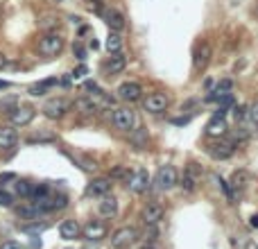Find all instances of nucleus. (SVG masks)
Instances as JSON below:
<instances>
[{
    "mask_svg": "<svg viewBox=\"0 0 258 249\" xmlns=\"http://www.w3.org/2000/svg\"><path fill=\"white\" fill-rule=\"evenodd\" d=\"M111 122H113V127L120 129V132H132V129L136 127V113L129 107H120L113 111Z\"/></svg>",
    "mask_w": 258,
    "mask_h": 249,
    "instance_id": "3",
    "label": "nucleus"
},
{
    "mask_svg": "<svg viewBox=\"0 0 258 249\" xmlns=\"http://www.w3.org/2000/svg\"><path fill=\"white\" fill-rule=\"evenodd\" d=\"M43 215V211L39 209V206L32 202V204H25V206H20L18 209V218L20 220H29V222H36Z\"/></svg>",
    "mask_w": 258,
    "mask_h": 249,
    "instance_id": "22",
    "label": "nucleus"
},
{
    "mask_svg": "<svg viewBox=\"0 0 258 249\" xmlns=\"http://www.w3.org/2000/svg\"><path fill=\"white\" fill-rule=\"evenodd\" d=\"M16 188L23 197H32V191H34V186L29 184V181H16Z\"/></svg>",
    "mask_w": 258,
    "mask_h": 249,
    "instance_id": "29",
    "label": "nucleus"
},
{
    "mask_svg": "<svg viewBox=\"0 0 258 249\" xmlns=\"http://www.w3.org/2000/svg\"><path fill=\"white\" fill-rule=\"evenodd\" d=\"M59 236L63 240H77L82 236V227H79L77 220H63L59 225Z\"/></svg>",
    "mask_w": 258,
    "mask_h": 249,
    "instance_id": "17",
    "label": "nucleus"
},
{
    "mask_svg": "<svg viewBox=\"0 0 258 249\" xmlns=\"http://www.w3.org/2000/svg\"><path fill=\"white\" fill-rule=\"evenodd\" d=\"M118 98L122 100V102H138V100L143 98V88L138 82H122L120 86H118Z\"/></svg>",
    "mask_w": 258,
    "mask_h": 249,
    "instance_id": "11",
    "label": "nucleus"
},
{
    "mask_svg": "<svg viewBox=\"0 0 258 249\" xmlns=\"http://www.w3.org/2000/svg\"><path fill=\"white\" fill-rule=\"evenodd\" d=\"M138 240V229L134 227H120L111 234V247L113 249H129L132 245H136Z\"/></svg>",
    "mask_w": 258,
    "mask_h": 249,
    "instance_id": "1",
    "label": "nucleus"
},
{
    "mask_svg": "<svg viewBox=\"0 0 258 249\" xmlns=\"http://www.w3.org/2000/svg\"><path fill=\"white\" fill-rule=\"evenodd\" d=\"M231 91H234V82H231V79H220V82L215 84V91L209 100H218V98H222V95H229Z\"/></svg>",
    "mask_w": 258,
    "mask_h": 249,
    "instance_id": "25",
    "label": "nucleus"
},
{
    "mask_svg": "<svg viewBox=\"0 0 258 249\" xmlns=\"http://www.w3.org/2000/svg\"><path fill=\"white\" fill-rule=\"evenodd\" d=\"M7 86H9V84H7V82H0V88H7Z\"/></svg>",
    "mask_w": 258,
    "mask_h": 249,
    "instance_id": "42",
    "label": "nucleus"
},
{
    "mask_svg": "<svg viewBox=\"0 0 258 249\" xmlns=\"http://www.w3.org/2000/svg\"><path fill=\"white\" fill-rule=\"evenodd\" d=\"M82 236L88 243H100V240L107 238V225L100 220H88L86 225L82 227Z\"/></svg>",
    "mask_w": 258,
    "mask_h": 249,
    "instance_id": "9",
    "label": "nucleus"
},
{
    "mask_svg": "<svg viewBox=\"0 0 258 249\" xmlns=\"http://www.w3.org/2000/svg\"><path fill=\"white\" fill-rule=\"evenodd\" d=\"M98 211L102 218H116L118 215V200L113 195H104L98 202Z\"/></svg>",
    "mask_w": 258,
    "mask_h": 249,
    "instance_id": "19",
    "label": "nucleus"
},
{
    "mask_svg": "<svg viewBox=\"0 0 258 249\" xmlns=\"http://www.w3.org/2000/svg\"><path fill=\"white\" fill-rule=\"evenodd\" d=\"M200 179H202V168L197 166V163H190V166L184 170V175L179 177L177 184H179L186 193H193L197 188V184H200Z\"/></svg>",
    "mask_w": 258,
    "mask_h": 249,
    "instance_id": "7",
    "label": "nucleus"
},
{
    "mask_svg": "<svg viewBox=\"0 0 258 249\" xmlns=\"http://www.w3.org/2000/svg\"><path fill=\"white\" fill-rule=\"evenodd\" d=\"M249 225H252L254 229H258V215H252V218H249Z\"/></svg>",
    "mask_w": 258,
    "mask_h": 249,
    "instance_id": "38",
    "label": "nucleus"
},
{
    "mask_svg": "<svg viewBox=\"0 0 258 249\" xmlns=\"http://www.w3.org/2000/svg\"><path fill=\"white\" fill-rule=\"evenodd\" d=\"M125 68H127V57L122 52H113L111 57L104 61V70H107L109 75H118V73H122Z\"/></svg>",
    "mask_w": 258,
    "mask_h": 249,
    "instance_id": "18",
    "label": "nucleus"
},
{
    "mask_svg": "<svg viewBox=\"0 0 258 249\" xmlns=\"http://www.w3.org/2000/svg\"><path fill=\"white\" fill-rule=\"evenodd\" d=\"M234 138H236V141H247V138H249V132H247L245 127H238V129L234 132Z\"/></svg>",
    "mask_w": 258,
    "mask_h": 249,
    "instance_id": "31",
    "label": "nucleus"
},
{
    "mask_svg": "<svg viewBox=\"0 0 258 249\" xmlns=\"http://www.w3.org/2000/svg\"><path fill=\"white\" fill-rule=\"evenodd\" d=\"M143 107L150 113H163L170 107V98H168L166 93H150V95L143 100Z\"/></svg>",
    "mask_w": 258,
    "mask_h": 249,
    "instance_id": "10",
    "label": "nucleus"
},
{
    "mask_svg": "<svg viewBox=\"0 0 258 249\" xmlns=\"http://www.w3.org/2000/svg\"><path fill=\"white\" fill-rule=\"evenodd\" d=\"M245 245H247V243H245V238H240V240L234 238V247H236V249H245Z\"/></svg>",
    "mask_w": 258,
    "mask_h": 249,
    "instance_id": "36",
    "label": "nucleus"
},
{
    "mask_svg": "<svg viewBox=\"0 0 258 249\" xmlns=\"http://www.w3.org/2000/svg\"><path fill=\"white\" fill-rule=\"evenodd\" d=\"M107 50H109V54H113V52H122V36L118 34V32H109V36H107Z\"/></svg>",
    "mask_w": 258,
    "mask_h": 249,
    "instance_id": "26",
    "label": "nucleus"
},
{
    "mask_svg": "<svg viewBox=\"0 0 258 249\" xmlns=\"http://www.w3.org/2000/svg\"><path fill=\"white\" fill-rule=\"evenodd\" d=\"M236 152V143L231 141H218L213 145H209V154L215 161H224V159H231Z\"/></svg>",
    "mask_w": 258,
    "mask_h": 249,
    "instance_id": "13",
    "label": "nucleus"
},
{
    "mask_svg": "<svg viewBox=\"0 0 258 249\" xmlns=\"http://www.w3.org/2000/svg\"><path fill=\"white\" fill-rule=\"evenodd\" d=\"M0 249H20V245H18V243H14V240H5Z\"/></svg>",
    "mask_w": 258,
    "mask_h": 249,
    "instance_id": "34",
    "label": "nucleus"
},
{
    "mask_svg": "<svg viewBox=\"0 0 258 249\" xmlns=\"http://www.w3.org/2000/svg\"><path fill=\"white\" fill-rule=\"evenodd\" d=\"M52 84H57V79H45V82H41V84L29 86V93H32V95H45V91H48Z\"/></svg>",
    "mask_w": 258,
    "mask_h": 249,
    "instance_id": "27",
    "label": "nucleus"
},
{
    "mask_svg": "<svg viewBox=\"0 0 258 249\" xmlns=\"http://www.w3.org/2000/svg\"><path fill=\"white\" fill-rule=\"evenodd\" d=\"M75 54H77L79 59H84V54H86V52H84V48H82V45H75Z\"/></svg>",
    "mask_w": 258,
    "mask_h": 249,
    "instance_id": "37",
    "label": "nucleus"
},
{
    "mask_svg": "<svg viewBox=\"0 0 258 249\" xmlns=\"http://www.w3.org/2000/svg\"><path fill=\"white\" fill-rule=\"evenodd\" d=\"M113 177H125V168H116V170H113Z\"/></svg>",
    "mask_w": 258,
    "mask_h": 249,
    "instance_id": "41",
    "label": "nucleus"
},
{
    "mask_svg": "<svg viewBox=\"0 0 258 249\" xmlns=\"http://www.w3.org/2000/svg\"><path fill=\"white\" fill-rule=\"evenodd\" d=\"M63 50V36L57 34V32H48V34L41 36L39 41V52L43 57H57Z\"/></svg>",
    "mask_w": 258,
    "mask_h": 249,
    "instance_id": "2",
    "label": "nucleus"
},
{
    "mask_svg": "<svg viewBox=\"0 0 258 249\" xmlns=\"http://www.w3.org/2000/svg\"><path fill=\"white\" fill-rule=\"evenodd\" d=\"M163 218H166V211L161 204H147L141 213V220L145 227H159Z\"/></svg>",
    "mask_w": 258,
    "mask_h": 249,
    "instance_id": "12",
    "label": "nucleus"
},
{
    "mask_svg": "<svg viewBox=\"0 0 258 249\" xmlns=\"http://www.w3.org/2000/svg\"><path fill=\"white\" fill-rule=\"evenodd\" d=\"M143 249H154V247H152V245H145V247H143Z\"/></svg>",
    "mask_w": 258,
    "mask_h": 249,
    "instance_id": "43",
    "label": "nucleus"
},
{
    "mask_svg": "<svg viewBox=\"0 0 258 249\" xmlns=\"http://www.w3.org/2000/svg\"><path fill=\"white\" fill-rule=\"evenodd\" d=\"M249 181H252L249 172L238 170V172H234V177H231V188H234V191H245Z\"/></svg>",
    "mask_w": 258,
    "mask_h": 249,
    "instance_id": "24",
    "label": "nucleus"
},
{
    "mask_svg": "<svg viewBox=\"0 0 258 249\" xmlns=\"http://www.w3.org/2000/svg\"><path fill=\"white\" fill-rule=\"evenodd\" d=\"M16 143H18V134H16V129L2 125V127H0V150H14Z\"/></svg>",
    "mask_w": 258,
    "mask_h": 249,
    "instance_id": "20",
    "label": "nucleus"
},
{
    "mask_svg": "<svg viewBox=\"0 0 258 249\" xmlns=\"http://www.w3.org/2000/svg\"><path fill=\"white\" fill-rule=\"evenodd\" d=\"M75 109H77V111H82L84 116H95V113H100V107L93 102L91 95H88V98H79L77 102H75Z\"/></svg>",
    "mask_w": 258,
    "mask_h": 249,
    "instance_id": "23",
    "label": "nucleus"
},
{
    "mask_svg": "<svg viewBox=\"0 0 258 249\" xmlns=\"http://www.w3.org/2000/svg\"><path fill=\"white\" fill-rule=\"evenodd\" d=\"M0 206H2V209H11V206H14V197H11V193H7L5 188H0Z\"/></svg>",
    "mask_w": 258,
    "mask_h": 249,
    "instance_id": "28",
    "label": "nucleus"
},
{
    "mask_svg": "<svg viewBox=\"0 0 258 249\" xmlns=\"http://www.w3.org/2000/svg\"><path fill=\"white\" fill-rule=\"evenodd\" d=\"M68 109H70V102L68 100H63V98H52V100H48V102L43 104V116L48 118V120H59V118H63L66 113H68Z\"/></svg>",
    "mask_w": 258,
    "mask_h": 249,
    "instance_id": "4",
    "label": "nucleus"
},
{
    "mask_svg": "<svg viewBox=\"0 0 258 249\" xmlns=\"http://www.w3.org/2000/svg\"><path fill=\"white\" fill-rule=\"evenodd\" d=\"M127 186H129V191L136 193V195L147 193V188H150V175H147V170L138 168L132 175H127Z\"/></svg>",
    "mask_w": 258,
    "mask_h": 249,
    "instance_id": "8",
    "label": "nucleus"
},
{
    "mask_svg": "<svg viewBox=\"0 0 258 249\" xmlns=\"http://www.w3.org/2000/svg\"><path fill=\"white\" fill-rule=\"evenodd\" d=\"M102 18L107 20V25L113 29V32H120V29H125V16H122L118 9H107L102 14Z\"/></svg>",
    "mask_w": 258,
    "mask_h": 249,
    "instance_id": "21",
    "label": "nucleus"
},
{
    "mask_svg": "<svg viewBox=\"0 0 258 249\" xmlns=\"http://www.w3.org/2000/svg\"><path fill=\"white\" fill-rule=\"evenodd\" d=\"M84 73H86V68H84V66H79V68H77V70H75V73H73V77H82Z\"/></svg>",
    "mask_w": 258,
    "mask_h": 249,
    "instance_id": "39",
    "label": "nucleus"
},
{
    "mask_svg": "<svg viewBox=\"0 0 258 249\" xmlns=\"http://www.w3.org/2000/svg\"><path fill=\"white\" fill-rule=\"evenodd\" d=\"M111 179L107 177H98V179H93L91 184L86 186V197H104L111 193Z\"/></svg>",
    "mask_w": 258,
    "mask_h": 249,
    "instance_id": "14",
    "label": "nucleus"
},
{
    "mask_svg": "<svg viewBox=\"0 0 258 249\" xmlns=\"http://www.w3.org/2000/svg\"><path fill=\"white\" fill-rule=\"evenodd\" d=\"M5 66H7V57H5V54H2V52H0V70L5 68Z\"/></svg>",
    "mask_w": 258,
    "mask_h": 249,
    "instance_id": "40",
    "label": "nucleus"
},
{
    "mask_svg": "<svg viewBox=\"0 0 258 249\" xmlns=\"http://www.w3.org/2000/svg\"><path fill=\"white\" fill-rule=\"evenodd\" d=\"M9 181H18V177L14 172H7V175H0V188H5Z\"/></svg>",
    "mask_w": 258,
    "mask_h": 249,
    "instance_id": "30",
    "label": "nucleus"
},
{
    "mask_svg": "<svg viewBox=\"0 0 258 249\" xmlns=\"http://www.w3.org/2000/svg\"><path fill=\"white\" fill-rule=\"evenodd\" d=\"M34 116H36V109L32 104H16V109L9 113L14 127H27L29 122L34 120Z\"/></svg>",
    "mask_w": 258,
    "mask_h": 249,
    "instance_id": "6",
    "label": "nucleus"
},
{
    "mask_svg": "<svg viewBox=\"0 0 258 249\" xmlns=\"http://www.w3.org/2000/svg\"><path fill=\"white\" fill-rule=\"evenodd\" d=\"M177 181H179V177H177L175 166H161L154 177V184L159 191H170V188L177 186Z\"/></svg>",
    "mask_w": 258,
    "mask_h": 249,
    "instance_id": "5",
    "label": "nucleus"
},
{
    "mask_svg": "<svg viewBox=\"0 0 258 249\" xmlns=\"http://www.w3.org/2000/svg\"><path fill=\"white\" fill-rule=\"evenodd\" d=\"M234 116L236 120H245L247 118V107H234Z\"/></svg>",
    "mask_w": 258,
    "mask_h": 249,
    "instance_id": "32",
    "label": "nucleus"
},
{
    "mask_svg": "<svg viewBox=\"0 0 258 249\" xmlns=\"http://www.w3.org/2000/svg\"><path fill=\"white\" fill-rule=\"evenodd\" d=\"M256 249H258V245H256Z\"/></svg>",
    "mask_w": 258,
    "mask_h": 249,
    "instance_id": "44",
    "label": "nucleus"
},
{
    "mask_svg": "<svg viewBox=\"0 0 258 249\" xmlns=\"http://www.w3.org/2000/svg\"><path fill=\"white\" fill-rule=\"evenodd\" d=\"M41 27H43V29L59 27V18H52V16H50V18H45V23H41Z\"/></svg>",
    "mask_w": 258,
    "mask_h": 249,
    "instance_id": "33",
    "label": "nucleus"
},
{
    "mask_svg": "<svg viewBox=\"0 0 258 249\" xmlns=\"http://www.w3.org/2000/svg\"><path fill=\"white\" fill-rule=\"evenodd\" d=\"M227 132H229V125H227V120H224V111H218L209 120V125H206V134L213 136V138H220V136H224Z\"/></svg>",
    "mask_w": 258,
    "mask_h": 249,
    "instance_id": "15",
    "label": "nucleus"
},
{
    "mask_svg": "<svg viewBox=\"0 0 258 249\" xmlns=\"http://www.w3.org/2000/svg\"><path fill=\"white\" fill-rule=\"evenodd\" d=\"M249 116H252V120H254V122H258V102L254 104L252 109H249Z\"/></svg>",
    "mask_w": 258,
    "mask_h": 249,
    "instance_id": "35",
    "label": "nucleus"
},
{
    "mask_svg": "<svg viewBox=\"0 0 258 249\" xmlns=\"http://www.w3.org/2000/svg\"><path fill=\"white\" fill-rule=\"evenodd\" d=\"M211 61V45L209 43H197L195 52H193V66L195 70H204Z\"/></svg>",
    "mask_w": 258,
    "mask_h": 249,
    "instance_id": "16",
    "label": "nucleus"
}]
</instances>
